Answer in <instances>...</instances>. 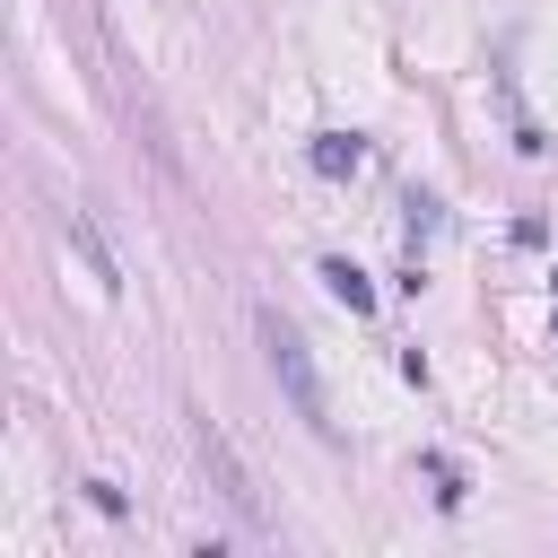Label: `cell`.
Wrapping results in <instances>:
<instances>
[{
    "instance_id": "cell-1",
    "label": "cell",
    "mask_w": 558,
    "mask_h": 558,
    "mask_svg": "<svg viewBox=\"0 0 558 558\" xmlns=\"http://www.w3.org/2000/svg\"><path fill=\"white\" fill-rule=\"evenodd\" d=\"M262 323V357H270V375L288 384V401H296V418L314 427V436H331V401H323V384H314V357H305V340H296V323L288 314H253Z\"/></svg>"
},
{
    "instance_id": "cell-3",
    "label": "cell",
    "mask_w": 558,
    "mask_h": 558,
    "mask_svg": "<svg viewBox=\"0 0 558 558\" xmlns=\"http://www.w3.org/2000/svg\"><path fill=\"white\" fill-rule=\"evenodd\" d=\"M323 288H331L340 305H357V314L375 305V288H366V270H357V262H323Z\"/></svg>"
},
{
    "instance_id": "cell-4",
    "label": "cell",
    "mask_w": 558,
    "mask_h": 558,
    "mask_svg": "<svg viewBox=\"0 0 558 558\" xmlns=\"http://www.w3.org/2000/svg\"><path fill=\"white\" fill-rule=\"evenodd\" d=\"M314 166H323V174H349V166H357V140H349V148H340V140H323V148H314Z\"/></svg>"
},
{
    "instance_id": "cell-2",
    "label": "cell",
    "mask_w": 558,
    "mask_h": 558,
    "mask_svg": "<svg viewBox=\"0 0 558 558\" xmlns=\"http://www.w3.org/2000/svg\"><path fill=\"white\" fill-rule=\"evenodd\" d=\"M192 436H201V462H209V480H218V497H227V506H235V514H244V523L262 532V497H253V480H244V462L227 453V436H218L209 418H201Z\"/></svg>"
}]
</instances>
